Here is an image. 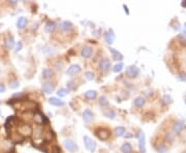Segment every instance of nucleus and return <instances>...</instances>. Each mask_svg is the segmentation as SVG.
I'll return each instance as SVG.
<instances>
[{"instance_id":"1","label":"nucleus","mask_w":186,"mask_h":153,"mask_svg":"<svg viewBox=\"0 0 186 153\" xmlns=\"http://www.w3.org/2000/svg\"><path fill=\"white\" fill-rule=\"evenodd\" d=\"M95 134L97 136V138L101 141L108 140L109 138L111 137V132L108 128H103V127H99L95 130Z\"/></svg>"},{"instance_id":"2","label":"nucleus","mask_w":186,"mask_h":153,"mask_svg":"<svg viewBox=\"0 0 186 153\" xmlns=\"http://www.w3.org/2000/svg\"><path fill=\"white\" fill-rule=\"evenodd\" d=\"M83 140H84V145H85L87 150L90 151V152H94L95 148H96V143L92 140L90 137H88V136H84Z\"/></svg>"},{"instance_id":"3","label":"nucleus","mask_w":186,"mask_h":153,"mask_svg":"<svg viewBox=\"0 0 186 153\" xmlns=\"http://www.w3.org/2000/svg\"><path fill=\"white\" fill-rule=\"evenodd\" d=\"M18 132L21 134L23 137H30L31 134H32V127L30 126L29 124H23V125H20L19 128H18Z\"/></svg>"},{"instance_id":"4","label":"nucleus","mask_w":186,"mask_h":153,"mask_svg":"<svg viewBox=\"0 0 186 153\" xmlns=\"http://www.w3.org/2000/svg\"><path fill=\"white\" fill-rule=\"evenodd\" d=\"M63 145H64L65 149L69 151V152H76V151L79 150V146L71 140H64Z\"/></svg>"},{"instance_id":"5","label":"nucleus","mask_w":186,"mask_h":153,"mask_svg":"<svg viewBox=\"0 0 186 153\" xmlns=\"http://www.w3.org/2000/svg\"><path fill=\"white\" fill-rule=\"evenodd\" d=\"M139 73H140V69H139V67L135 66V65H131V66H128L126 68V77L127 78L133 79V78H135Z\"/></svg>"},{"instance_id":"6","label":"nucleus","mask_w":186,"mask_h":153,"mask_svg":"<svg viewBox=\"0 0 186 153\" xmlns=\"http://www.w3.org/2000/svg\"><path fill=\"white\" fill-rule=\"evenodd\" d=\"M139 139V149H140L141 153H146V146H145V134L144 132H141L138 134Z\"/></svg>"},{"instance_id":"7","label":"nucleus","mask_w":186,"mask_h":153,"mask_svg":"<svg viewBox=\"0 0 186 153\" xmlns=\"http://www.w3.org/2000/svg\"><path fill=\"white\" fill-rule=\"evenodd\" d=\"M112 67V64H111V61L108 59V58H103L99 61V69L103 70V71H108Z\"/></svg>"},{"instance_id":"8","label":"nucleus","mask_w":186,"mask_h":153,"mask_svg":"<svg viewBox=\"0 0 186 153\" xmlns=\"http://www.w3.org/2000/svg\"><path fill=\"white\" fill-rule=\"evenodd\" d=\"M115 38H116V35H115V33H114L113 29H109L108 32L105 34V43H108V45H112V43L115 41Z\"/></svg>"},{"instance_id":"9","label":"nucleus","mask_w":186,"mask_h":153,"mask_svg":"<svg viewBox=\"0 0 186 153\" xmlns=\"http://www.w3.org/2000/svg\"><path fill=\"white\" fill-rule=\"evenodd\" d=\"M80 71H81V67H80V65L73 64L67 69V71H66V75H69V77H73V75H76L77 73H79Z\"/></svg>"},{"instance_id":"10","label":"nucleus","mask_w":186,"mask_h":153,"mask_svg":"<svg viewBox=\"0 0 186 153\" xmlns=\"http://www.w3.org/2000/svg\"><path fill=\"white\" fill-rule=\"evenodd\" d=\"M55 90V84L51 82H46L43 85V91L46 94H50Z\"/></svg>"},{"instance_id":"11","label":"nucleus","mask_w":186,"mask_h":153,"mask_svg":"<svg viewBox=\"0 0 186 153\" xmlns=\"http://www.w3.org/2000/svg\"><path fill=\"white\" fill-rule=\"evenodd\" d=\"M9 137H11V142L16 143V144H18V143H22L25 139V138L23 137L21 134H19V132H13V134H11Z\"/></svg>"},{"instance_id":"12","label":"nucleus","mask_w":186,"mask_h":153,"mask_svg":"<svg viewBox=\"0 0 186 153\" xmlns=\"http://www.w3.org/2000/svg\"><path fill=\"white\" fill-rule=\"evenodd\" d=\"M81 54H82V56L84 57V58H90V57L92 56V54H93V49L91 48V47H88V46H86V47H84L83 49H82V52H81Z\"/></svg>"},{"instance_id":"13","label":"nucleus","mask_w":186,"mask_h":153,"mask_svg":"<svg viewBox=\"0 0 186 153\" xmlns=\"http://www.w3.org/2000/svg\"><path fill=\"white\" fill-rule=\"evenodd\" d=\"M55 29H56V23L53 21H48L45 25V31L48 33L54 32Z\"/></svg>"},{"instance_id":"14","label":"nucleus","mask_w":186,"mask_h":153,"mask_svg":"<svg viewBox=\"0 0 186 153\" xmlns=\"http://www.w3.org/2000/svg\"><path fill=\"white\" fill-rule=\"evenodd\" d=\"M83 119L85 122H91L93 120V113L92 111L89 109H86V110L83 112Z\"/></svg>"},{"instance_id":"15","label":"nucleus","mask_w":186,"mask_h":153,"mask_svg":"<svg viewBox=\"0 0 186 153\" xmlns=\"http://www.w3.org/2000/svg\"><path fill=\"white\" fill-rule=\"evenodd\" d=\"M184 127H185L184 122H182V121H178V122H176V123L174 124L173 130H174V132H176V134H180V132H182Z\"/></svg>"},{"instance_id":"16","label":"nucleus","mask_w":186,"mask_h":153,"mask_svg":"<svg viewBox=\"0 0 186 153\" xmlns=\"http://www.w3.org/2000/svg\"><path fill=\"white\" fill-rule=\"evenodd\" d=\"M34 121L35 123L38 124V125H41V124H43V118H45V115H43V114L39 112V111H36L34 113Z\"/></svg>"},{"instance_id":"17","label":"nucleus","mask_w":186,"mask_h":153,"mask_svg":"<svg viewBox=\"0 0 186 153\" xmlns=\"http://www.w3.org/2000/svg\"><path fill=\"white\" fill-rule=\"evenodd\" d=\"M4 43H5L6 48H7L8 50H11V49L15 47V43H15V37L13 36V35H8Z\"/></svg>"},{"instance_id":"18","label":"nucleus","mask_w":186,"mask_h":153,"mask_svg":"<svg viewBox=\"0 0 186 153\" xmlns=\"http://www.w3.org/2000/svg\"><path fill=\"white\" fill-rule=\"evenodd\" d=\"M28 23V20L25 18V17H19V19L17 21V27L19 28V29H24L26 25Z\"/></svg>"},{"instance_id":"19","label":"nucleus","mask_w":186,"mask_h":153,"mask_svg":"<svg viewBox=\"0 0 186 153\" xmlns=\"http://www.w3.org/2000/svg\"><path fill=\"white\" fill-rule=\"evenodd\" d=\"M49 102L53 106H56V107H62V106L65 105V102L63 100H61L60 98H57V97H51L49 100Z\"/></svg>"},{"instance_id":"20","label":"nucleus","mask_w":186,"mask_h":153,"mask_svg":"<svg viewBox=\"0 0 186 153\" xmlns=\"http://www.w3.org/2000/svg\"><path fill=\"white\" fill-rule=\"evenodd\" d=\"M41 75H43V78L45 80H49V79H52L54 77V71L52 69H50V68H45L43 70Z\"/></svg>"},{"instance_id":"21","label":"nucleus","mask_w":186,"mask_h":153,"mask_svg":"<svg viewBox=\"0 0 186 153\" xmlns=\"http://www.w3.org/2000/svg\"><path fill=\"white\" fill-rule=\"evenodd\" d=\"M111 53H112V56H113V59L114 60H123V55H122L121 53L119 51H117V50H115V49H110Z\"/></svg>"},{"instance_id":"22","label":"nucleus","mask_w":186,"mask_h":153,"mask_svg":"<svg viewBox=\"0 0 186 153\" xmlns=\"http://www.w3.org/2000/svg\"><path fill=\"white\" fill-rule=\"evenodd\" d=\"M73 24L70 23L69 21H63L60 24V28H61L63 31H70V30L73 29Z\"/></svg>"},{"instance_id":"23","label":"nucleus","mask_w":186,"mask_h":153,"mask_svg":"<svg viewBox=\"0 0 186 153\" xmlns=\"http://www.w3.org/2000/svg\"><path fill=\"white\" fill-rule=\"evenodd\" d=\"M145 104H146L145 98L142 96H138L135 100V102H133V105H135L137 108H143L144 106H145Z\"/></svg>"},{"instance_id":"24","label":"nucleus","mask_w":186,"mask_h":153,"mask_svg":"<svg viewBox=\"0 0 186 153\" xmlns=\"http://www.w3.org/2000/svg\"><path fill=\"white\" fill-rule=\"evenodd\" d=\"M103 115H105V117L110 118V119H115V117H116V113H115V112H114V110H112V109H107V110H103Z\"/></svg>"},{"instance_id":"25","label":"nucleus","mask_w":186,"mask_h":153,"mask_svg":"<svg viewBox=\"0 0 186 153\" xmlns=\"http://www.w3.org/2000/svg\"><path fill=\"white\" fill-rule=\"evenodd\" d=\"M97 96V92L95 90H88L87 92H85V97L87 100H94Z\"/></svg>"},{"instance_id":"26","label":"nucleus","mask_w":186,"mask_h":153,"mask_svg":"<svg viewBox=\"0 0 186 153\" xmlns=\"http://www.w3.org/2000/svg\"><path fill=\"white\" fill-rule=\"evenodd\" d=\"M121 151L123 153H131L132 152V146L129 143H124L121 146Z\"/></svg>"},{"instance_id":"27","label":"nucleus","mask_w":186,"mask_h":153,"mask_svg":"<svg viewBox=\"0 0 186 153\" xmlns=\"http://www.w3.org/2000/svg\"><path fill=\"white\" fill-rule=\"evenodd\" d=\"M125 132H126V129L124 126H118L115 128V134H116L117 137H123Z\"/></svg>"},{"instance_id":"28","label":"nucleus","mask_w":186,"mask_h":153,"mask_svg":"<svg viewBox=\"0 0 186 153\" xmlns=\"http://www.w3.org/2000/svg\"><path fill=\"white\" fill-rule=\"evenodd\" d=\"M69 93V89H66V88H60L57 92V95L59 97H64L66 96L67 94Z\"/></svg>"},{"instance_id":"29","label":"nucleus","mask_w":186,"mask_h":153,"mask_svg":"<svg viewBox=\"0 0 186 153\" xmlns=\"http://www.w3.org/2000/svg\"><path fill=\"white\" fill-rule=\"evenodd\" d=\"M19 86H20V82L18 80L14 79V80L9 81V88L11 89H17Z\"/></svg>"},{"instance_id":"30","label":"nucleus","mask_w":186,"mask_h":153,"mask_svg":"<svg viewBox=\"0 0 186 153\" xmlns=\"http://www.w3.org/2000/svg\"><path fill=\"white\" fill-rule=\"evenodd\" d=\"M123 67H124L123 63H122V62H120V63H118V64L114 65L113 71H114V73H120V71L123 69Z\"/></svg>"},{"instance_id":"31","label":"nucleus","mask_w":186,"mask_h":153,"mask_svg":"<svg viewBox=\"0 0 186 153\" xmlns=\"http://www.w3.org/2000/svg\"><path fill=\"white\" fill-rule=\"evenodd\" d=\"M99 105L101 106V107H107V106H109V100L108 98L105 96H101L99 98Z\"/></svg>"},{"instance_id":"32","label":"nucleus","mask_w":186,"mask_h":153,"mask_svg":"<svg viewBox=\"0 0 186 153\" xmlns=\"http://www.w3.org/2000/svg\"><path fill=\"white\" fill-rule=\"evenodd\" d=\"M85 78H86L87 80L92 81L94 79V73H92V71H86V73H85Z\"/></svg>"},{"instance_id":"33","label":"nucleus","mask_w":186,"mask_h":153,"mask_svg":"<svg viewBox=\"0 0 186 153\" xmlns=\"http://www.w3.org/2000/svg\"><path fill=\"white\" fill-rule=\"evenodd\" d=\"M24 106L27 108L28 110H29V109H34V107L36 106V104H34L33 102H26L24 104Z\"/></svg>"},{"instance_id":"34","label":"nucleus","mask_w":186,"mask_h":153,"mask_svg":"<svg viewBox=\"0 0 186 153\" xmlns=\"http://www.w3.org/2000/svg\"><path fill=\"white\" fill-rule=\"evenodd\" d=\"M178 39H179V41L181 43V45L186 46V36H185V35H179Z\"/></svg>"},{"instance_id":"35","label":"nucleus","mask_w":186,"mask_h":153,"mask_svg":"<svg viewBox=\"0 0 186 153\" xmlns=\"http://www.w3.org/2000/svg\"><path fill=\"white\" fill-rule=\"evenodd\" d=\"M162 100H163L165 104H171L172 102V97L170 95H165V96L162 97Z\"/></svg>"},{"instance_id":"36","label":"nucleus","mask_w":186,"mask_h":153,"mask_svg":"<svg viewBox=\"0 0 186 153\" xmlns=\"http://www.w3.org/2000/svg\"><path fill=\"white\" fill-rule=\"evenodd\" d=\"M52 153H61V149L59 146H53L52 147Z\"/></svg>"},{"instance_id":"37","label":"nucleus","mask_w":186,"mask_h":153,"mask_svg":"<svg viewBox=\"0 0 186 153\" xmlns=\"http://www.w3.org/2000/svg\"><path fill=\"white\" fill-rule=\"evenodd\" d=\"M22 48H23V43H22V41H19V43H17V48H16V52H19L22 50Z\"/></svg>"},{"instance_id":"38","label":"nucleus","mask_w":186,"mask_h":153,"mask_svg":"<svg viewBox=\"0 0 186 153\" xmlns=\"http://www.w3.org/2000/svg\"><path fill=\"white\" fill-rule=\"evenodd\" d=\"M165 151H167V147L165 146H159L158 147V152L160 153H165Z\"/></svg>"},{"instance_id":"39","label":"nucleus","mask_w":186,"mask_h":153,"mask_svg":"<svg viewBox=\"0 0 186 153\" xmlns=\"http://www.w3.org/2000/svg\"><path fill=\"white\" fill-rule=\"evenodd\" d=\"M179 79H180L181 81H186V73H180V75H179Z\"/></svg>"},{"instance_id":"40","label":"nucleus","mask_w":186,"mask_h":153,"mask_svg":"<svg viewBox=\"0 0 186 153\" xmlns=\"http://www.w3.org/2000/svg\"><path fill=\"white\" fill-rule=\"evenodd\" d=\"M5 91V86H4V84L0 83V93H2V92Z\"/></svg>"},{"instance_id":"41","label":"nucleus","mask_w":186,"mask_h":153,"mask_svg":"<svg viewBox=\"0 0 186 153\" xmlns=\"http://www.w3.org/2000/svg\"><path fill=\"white\" fill-rule=\"evenodd\" d=\"M123 7H124V11H125V13H126L127 15H129V11H128V7H127V5L123 4Z\"/></svg>"},{"instance_id":"42","label":"nucleus","mask_w":186,"mask_h":153,"mask_svg":"<svg viewBox=\"0 0 186 153\" xmlns=\"http://www.w3.org/2000/svg\"><path fill=\"white\" fill-rule=\"evenodd\" d=\"M124 137L125 138H127V139H130V138L132 137V134H124Z\"/></svg>"},{"instance_id":"43","label":"nucleus","mask_w":186,"mask_h":153,"mask_svg":"<svg viewBox=\"0 0 186 153\" xmlns=\"http://www.w3.org/2000/svg\"><path fill=\"white\" fill-rule=\"evenodd\" d=\"M183 31H184V35L186 36V23L184 24V28H183Z\"/></svg>"},{"instance_id":"44","label":"nucleus","mask_w":186,"mask_h":153,"mask_svg":"<svg viewBox=\"0 0 186 153\" xmlns=\"http://www.w3.org/2000/svg\"><path fill=\"white\" fill-rule=\"evenodd\" d=\"M181 5L183 6V7H186V1H183V2L181 3Z\"/></svg>"},{"instance_id":"45","label":"nucleus","mask_w":186,"mask_h":153,"mask_svg":"<svg viewBox=\"0 0 186 153\" xmlns=\"http://www.w3.org/2000/svg\"><path fill=\"white\" fill-rule=\"evenodd\" d=\"M9 3H11V4H16L17 1L16 0H11V1H9Z\"/></svg>"},{"instance_id":"46","label":"nucleus","mask_w":186,"mask_h":153,"mask_svg":"<svg viewBox=\"0 0 186 153\" xmlns=\"http://www.w3.org/2000/svg\"><path fill=\"white\" fill-rule=\"evenodd\" d=\"M185 104H186V97H185Z\"/></svg>"},{"instance_id":"47","label":"nucleus","mask_w":186,"mask_h":153,"mask_svg":"<svg viewBox=\"0 0 186 153\" xmlns=\"http://www.w3.org/2000/svg\"><path fill=\"white\" fill-rule=\"evenodd\" d=\"M0 26H1V25H0Z\"/></svg>"}]
</instances>
